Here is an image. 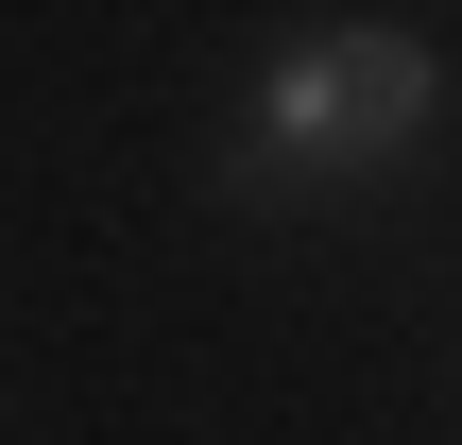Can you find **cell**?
<instances>
[{
	"mask_svg": "<svg viewBox=\"0 0 462 445\" xmlns=\"http://www.w3.org/2000/svg\"><path fill=\"white\" fill-rule=\"evenodd\" d=\"M429 103H446V69H429V34L411 17H326V34H291L274 69H257V120H240V206H309V189H360V172H394L411 137H429Z\"/></svg>",
	"mask_w": 462,
	"mask_h": 445,
	"instance_id": "obj_1",
	"label": "cell"
}]
</instances>
